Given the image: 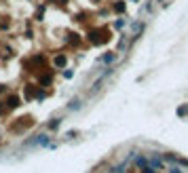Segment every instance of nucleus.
Instances as JSON below:
<instances>
[{
    "label": "nucleus",
    "instance_id": "4",
    "mask_svg": "<svg viewBox=\"0 0 188 173\" xmlns=\"http://www.w3.org/2000/svg\"><path fill=\"white\" fill-rule=\"evenodd\" d=\"M171 173H180V171H177V169H171Z\"/></svg>",
    "mask_w": 188,
    "mask_h": 173
},
{
    "label": "nucleus",
    "instance_id": "3",
    "mask_svg": "<svg viewBox=\"0 0 188 173\" xmlns=\"http://www.w3.org/2000/svg\"><path fill=\"white\" fill-rule=\"evenodd\" d=\"M55 63H57V66H63V63H66V59H63V57H57V59H55Z\"/></svg>",
    "mask_w": 188,
    "mask_h": 173
},
{
    "label": "nucleus",
    "instance_id": "1",
    "mask_svg": "<svg viewBox=\"0 0 188 173\" xmlns=\"http://www.w3.org/2000/svg\"><path fill=\"white\" fill-rule=\"evenodd\" d=\"M7 104L11 106V108H15V106H19V97H9V102Z\"/></svg>",
    "mask_w": 188,
    "mask_h": 173
},
{
    "label": "nucleus",
    "instance_id": "2",
    "mask_svg": "<svg viewBox=\"0 0 188 173\" xmlns=\"http://www.w3.org/2000/svg\"><path fill=\"white\" fill-rule=\"evenodd\" d=\"M177 112H180V116H184V114H186V112H188V106H182V108H180Z\"/></svg>",
    "mask_w": 188,
    "mask_h": 173
}]
</instances>
